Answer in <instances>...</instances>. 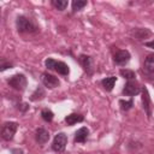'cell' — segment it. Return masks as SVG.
Masks as SVG:
<instances>
[{"label":"cell","instance_id":"1","mask_svg":"<svg viewBox=\"0 0 154 154\" xmlns=\"http://www.w3.org/2000/svg\"><path fill=\"white\" fill-rule=\"evenodd\" d=\"M45 64H46V67L47 69L55 70L61 76H67L69 72H70V69H69L67 64H65L64 61H58V60H54L52 58H48V59H46Z\"/></svg>","mask_w":154,"mask_h":154},{"label":"cell","instance_id":"2","mask_svg":"<svg viewBox=\"0 0 154 154\" xmlns=\"http://www.w3.org/2000/svg\"><path fill=\"white\" fill-rule=\"evenodd\" d=\"M16 25H17V29L19 32H36L37 31L36 25L31 20L25 18L24 16H19L17 18Z\"/></svg>","mask_w":154,"mask_h":154},{"label":"cell","instance_id":"3","mask_svg":"<svg viewBox=\"0 0 154 154\" xmlns=\"http://www.w3.org/2000/svg\"><path fill=\"white\" fill-rule=\"evenodd\" d=\"M18 124L16 122H6L1 128V137L5 141H11L17 131Z\"/></svg>","mask_w":154,"mask_h":154},{"label":"cell","instance_id":"4","mask_svg":"<svg viewBox=\"0 0 154 154\" xmlns=\"http://www.w3.org/2000/svg\"><path fill=\"white\" fill-rule=\"evenodd\" d=\"M7 82L12 88H14L16 90H19V91H23L26 88V84H28L26 77L22 73H17V75L12 76Z\"/></svg>","mask_w":154,"mask_h":154},{"label":"cell","instance_id":"5","mask_svg":"<svg viewBox=\"0 0 154 154\" xmlns=\"http://www.w3.org/2000/svg\"><path fill=\"white\" fill-rule=\"evenodd\" d=\"M66 143H67V136L64 132H58L54 136V140L52 143V149L57 153H61L65 150Z\"/></svg>","mask_w":154,"mask_h":154},{"label":"cell","instance_id":"6","mask_svg":"<svg viewBox=\"0 0 154 154\" xmlns=\"http://www.w3.org/2000/svg\"><path fill=\"white\" fill-rule=\"evenodd\" d=\"M113 60L117 65H125L129 63L130 60V53L126 51V49H120V51H117L114 54H113Z\"/></svg>","mask_w":154,"mask_h":154},{"label":"cell","instance_id":"7","mask_svg":"<svg viewBox=\"0 0 154 154\" xmlns=\"http://www.w3.org/2000/svg\"><path fill=\"white\" fill-rule=\"evenodd\" d=\"M41 81H42V83H43L47 88H51V89L57 88V87H59V84H60L59 79H58L55 76H53V75H51V73H48V72H43V73L41 75Z\"/></svg>","mask_w":154,"mask_h":154},{"label":"cell","instance_id":"8","mask_svg":"<svg viewBox=\"0 0 154 154\" xmlns=\"http://www.w3.org/2000/svg\"><path fill=\"white\" fill-rule=\"evenodd\" d=\"M140 91H141V88H140V85H138L135 81H128L126 84H125L124 88H123V94L126 95V96L137 95Z\"/></svg>","mask_w":154,"mask_h":154},{"label":"cell","instance_id":"9","mask_svg":"<svg viewBox=\"0 0 154 154\" xmlns=\"http://www.w3.org/2000/svg\"><path fill=\"white\" fill-rule=\"evenodd\" d=\"M142 103H143V108L148 116V118L150 117L152 114V111H150V97H149V93L147 90V88H142Z\"/></svg>","mask_w":154,"mask_h":154},{"label":"cell","instance_id":"10","mask_svg":"<svg viewBox=\"0 0 154 154\" xmlns=\"http://www.w3.org/2000/svg\"><path fill=\"white\" fill-rule=\"evenodd\" d=\"M88 135H89V130L87 128H81L75 132L73 141L76 143H84L87 141V138H88Z\"/></svg>","mask_w":154,"mask_h":154},{"label":"cell","instance_id":"11","mask_svg":"<svg viewBox=\"0 0 154 154\" xmlns=\"http://www.w3.org/2000/svg\"><path fill=\"white\" fill-rule=\"evenodd\" d=\"M143 71L146 73H153L154 72V53H150L146 57L143 63Z\"/></svg>","mask_w":154,"mask_h":154},{"label":"cell","instance_id":"12","mask_svg":"<svg viewBox=\"0 0 154 154\" xmlns=\"http://www.w3.org/2000/svg\"><path fill=\"white\" fill-rule=\"evenodd\" d=\"M35 138H36V141H37L40 144H45V143L48 142V140H49V132H48L46 129L40 128V129L36 130Z\"/></svg>","mask_w":154,"mask_h":154},{"label":"cell","instance_id":"13","mask_svg":"<svg viewBox=\"0 0 154 154\" xmlns=\"http://www.w3.org/2000/svg\"><path fill=\"white\" fill-rule=\"evenodd\" d=\"M116 82H117V78H116L114 76L106 77V78H103V79L101 81L102 87H103V88H105V90H107V91H111V90L113 89V87H114Z\"/></svg>","mask_w":154,"mask_h":154},{"label":"cell","instance_id":"14","mask_svg":"<svg viewBox=\"0 0 154 154\" xmlns=\"http://www.w3.org/2000/svg\"><path fill=\"white\" fill-rule=\"evenodd\" d=\"M84 117L82 114H77V113H71L69 114L66 118H65V122L69 124V125H73V124H77V123H81L83 122Z\"/></svg>","mask_w":154,"mask_h":154},{"label":"cell","instance_id":"15","mask_svg":"<svg viewBox=\"0 0 154 154\" xmlns=\"http://www.w3.org/2000/svg\"><path fill=\"white\" fill-rule=\"evenodd\" d=\"M79 63L82 64V66L84 67V70H85V71H88V72H90V71H91L93 61H91V58H90V57L84 55V54L79 55Z\"/></svg>","mask_w":154,"mask_h":154},{"label":"cell","instance_id":"16","mask_svg":"<svg viewBox=\"0 0 154 154\" xmlns=\"http://www.w3.org/2000/svg\"><path fill=\"white\" fill-rule=\"evenodd\" d=\"M137 40H143V38H146L147 36H150L152 35V32L148 30V29H135V30H132V32H131Z\"/></svg>","mask_w":154,"mask_h":154},{"label":"cell","instance_id":"17","mask_svg":"<svg viewBox=\"0 0 154 154\" xmlns=\"http://www.w3.org/2000/svg\"><path fill=\"white\" fill-rule=\"evenodd\" d=\"M52 5H53L57 10H59V11H64V10L67 7L69 2H67L66 0H52Z\"/></svg>","mask_w":154,"mask_h":154},{"label":"cell","instance_id":"18","mask_svg":"<svg viewBox=\"0 0 154 154\" xmlns=\"http://www.w3.org/2000/svg\"><path fill=\"white\" fill-rule=\"evenodd\" d=\"M119 73H120V76H123V77L126 78L128 81H132V79L136 77L135 72L131 71V70H128V69H122V70L119 71Z\"/></svg>","mask_w":154,"mask_h":154},{"label":"cell","instance_id":"19","mask_svg":"<svg viewBox=\"0 0 154 154\" xmlns=\"http://www.w3.org/2000/svg\"><path fill=\"white\" fill-rule=\"evenodd\" d=\"M41 117H42V119L45 120V122H52L53 120V117H54V114H53V112L51 111V109H48V108H45V109H42V112H41Z\"/></svg>","mask_w":154,"mask_h":154},{"label":"cell","instance_id":"20","mask_svg":"<svg viewBox=\"0 0 154 154\" xmlns=\"http://www.w3.org/2000/svg\"><path fill=\"white\" fill-rule=\"evenodd\" d=\"M84 6H87V1H84V0H73L72 1V10L73 11H79Z\"/></svg>","mask_w":154,"mask_h":154},{"label":"cell","instance_id":"21","mask_svg":"<svg viewBox=\"0 0 154 154\" xmlns=\"http://www.w3.org/2000/svg\"><path fill=\"white\" fill-rule=\"evenodd\" d=\"M43 96H45V91H43V89H42V88H37V89L35 90V93H32V95H31V100H32V101L41 100Z\"/></svg>","mask_w":154,"mask_h":154},{"label":"cell","instance_id":"22","mask_svg":"<svg viewBox=\"0 0 154 154\" xmlns=\"http://www.w3.org/2000/svg\"><path fill=\"white\" fill-rule=\"evenodd\" d=\"M119 105H120V108H122L123 111H129V109L132 107L134 102H132V100H129V101L120 100V101H119Z\"/></svg>","mask_w":154,"mask_h":154},{"label":"cell","instance_id":"23","mask_svg":"<svg viewBox=\"0 0 154 154\" xmlns=\"http://www.w3.org/2000/svg\"><path fill=\"white\" fill-rule=\"evenodd\" d=\"M18 109L19 111H22V112H26L28 109H29V106H28V103H18Z\"/></svg>","mask_w":154,"mask_h":154},{"label":"cell","instance_id":"24","mask_svg":"<svg viewBox=\"0 0 154 154\" xmlns=\"http://www.w3.org/2000/svg\"><path fill=\"white\" fill-rule=\"evenodd\" d=\"M0 67H1V71H4L6 69H8V67H12V64H10V63H2Z\"/></svg>","mask_w":154,"mask_h":154},{"label":"cell","instance_id":"25","mask_svg":"<svg viewBox=\"0 0 154 154\" xmlns=\"http://www.w3.org/2000/svg\"><path fill=\"white\" fill-rule=\"evenodd\" d=\"M11 153H12V154H24L23 150H22V149H18V148H13V149H11Z\"/></svg>","mask_w":154,"mask_h":154},{"label":"cell","instance_id":"26","mask_svg":"<svg viewBox=\"0 0 154 154\" xmlns=\"http://www.w3.org/2000/svg\"><path fill=\"white\" fill-rule=\"evenodd\" d=\"M147 47H150V48H154V40L153 41H149V42H146L144 43Z\"/></svg>","mask_w":154,"mask_h":154}]
</instances>
